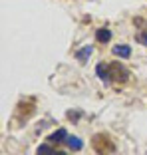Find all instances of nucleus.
I'll return each instance as SVG.
<instances>
[{
	"label": "nucleus",
	"mask_w": 147,
	"mask_h": 155,
	"mask_svg": "<svg viewBox=\"0 0 147 155\" xmlns=\"http://www.w3.org/2000/svg\"><path fill=\"white\" fill-rule=\"evenodd\" d=\"M92 147H93V151H96L97 155H109V153H113V151H115L113 141H111L107 135H103V133H100V135H93Z\"/></svg>",
	"instance_id": "1"
},
{
	"label": "nucleus",
	"mask_w": 147,
	"mask_h": 155,
	"mask_svg": "<svg viewBox=\"0 0 147 155\" xmlns=\"http://www.w3.org/2000/svg\"><path fill=\"white\" fill-rule=\"evenodd\" d=\"M109 68H111V82H125L129 78V70L125 66H121L119 62L109 64Z\"/></svg>",
	"instance_id": "2"
},
{
	"label": "nucleus",
	"mask_w": 147,
	"mask_h": 155,
	"mask_svg": "<svg viewBox=\"0 0 147 155\" xmlns=\"http://www.w3.org/2000/svg\"><path fill=\"white\" fill-rule=\"evenodd\" d=\"M96 76L100 78L101 82H111V68H109V64L100 62V64L96 66Z\"/></svg>",
	"instance_id": "3"
},
{
	"label": "nucleus",
	"mask_w": 147,
	"mask_h": 155,
	"mask_svg": "<svg viewBox=\"0 0 147 155\" xmlns=\"http://www.w3.org/2000/svg\"><path fill=\"white\" fill-rule=\"evenodd\" d=\"M68 139V131L66 129H56L54 133H50V137H48V141L50 143H62Z\"/></svg>",
	"instance_id": "4"
},
{
	"label": "nucleus",
	"mask_w": 147,
	"mask_h": 155,
	"mask_svg": "<svg viewBox=\"0 0 147 155\" xmlns=\"http://www.w3.org/2000/svg\"><path fill=\"white\" fill-rule=\"evenodd\" d=\"M111 52H113V56H117V58H129V56H131V48H129L127 44H117Z\"/></svg>",
	"instance_id": "5"
},
{
	"label": "nucleus",
	"mask_w": 147,
	"mask_h": 155,
	"mask_svg": "<svg viewBox=\"0 0 147 155\" xmlns=\"http://www.w3.org/2000/svg\"><path fill=\"white\" fill-rule=\"evenodd\" d=\"M96 38H97V42H101V44H107V42L111 40V32L107 30V28H100L96 32Z\"/></svg>",
	"instance_id": "6"
},
{
	"label": "nucleus",
	"mask_w": 147,
	"mask_h": 155,
	"mask_svg": "<svg viewBox=\"0 0 147 155\" xmlns=\"http://www.w3.org/2000/svg\"><path fill=\"white\" fill-rule=\"evenodd\" d=\"M92 50H93L92 46H83V48H82V50H80V52H76V58H78L80 62H82V64H83V62H87V58L92 56Z\"/></svg>",
	"instance_id": "7"
},
{
	"label": "nucleus",
	"mask_w": 147,
	"mask_h": 155,
	"mask_svg": "<svg viewBox=\"0 0 147 155\" xmlns=\"http://www.w3.org/2000/svg\"><path fill=\"white\" fill-rule=\"evenodd\" d=\"M66 143H68L74 151H80L83 147V143H82V139H80V137H68V139H66Z\"/></svg>",
	"instance_id": "8"
},
{
	"label": "nucleus",
	"mask_w": 147,
	"mask_h": 155,
	"mask_svg": "<svg viewBox=\"0 0 147 155\" xmlns=\"http://www.w3.org/2000/svg\"><path fill=\"white\" fill-rule=\"evenodd\" d=\"M36 155H54V147L48 145V143H44V145H40L36 149Z\"/></svg>",
	"instance_id": "9"
},
{
	"label": "nucleus",
	"mask_w": 147,
	"mask_h": 155,
	"mask_svg": "<svg viewBox=\"0 0 147 155\" xmlns=\"http://www.w3.org/2000/svg\"><path fill=\"white\" fill-rule=\"evenodd\" d=\"M135 40H137L139 44L147 46V32H139V34H135Z\"/></svg>",
	"instance_id": "10"
},
{
	"label": "nucleus",
	"mask_w": 147,
	"mask_h": 155,
	"mask_svg": "<svg viewBox=\"0 0 147 155\" xmlns=\"http://www.w3.org/2000/svg\"><path fill=\"white\" fill-rule=\"evenodd\" d=\"M68 119L70 121H78L80 119V111H68Z\"/></svg>",
	"instance_id": "11"
},
{
	"label": "nucleus",
	"mask_w": 147,
	"mask_h": 155,
	"mask_svg": "<svg viewBox=\"0 0 147 155\" xmlns=\"http://www.w3.org/2000/svg\"><path fill=\"white\" fill-rule=\"evenodd\" d=\"M54 155H68L66 151H54Z\"/></svg>",
	"instance_id": "12"
},
{
	"label": "nucleus",
	"mask_w": 147,
	"mask_h": 155,
	"mask_svg": "<svg viewBox=\"0 0 147 155\" xmlns=\"http://www.w3.org/2000/svg\"><path fill=\"white\" fill-rule=\"evenodd\" d=\"M145 155H147V153H145Z\"/></svg>",
	"instance_id": "13"
}]
</instances>
